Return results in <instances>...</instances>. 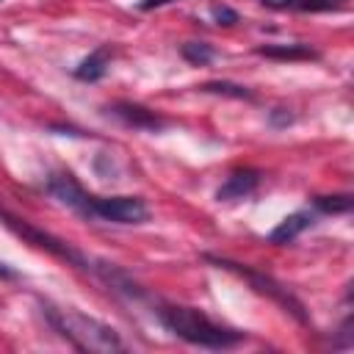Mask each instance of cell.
Segmentation results:
<instances>
[{
    "instance_id": "obj_15",
    "label": "cell",
    "mask_w": 354,
    "mask_h": 354,
    "mask_svg": "<svg viewBox=\"0 0 354 354\" xmlns=\"http://www.w3.org/2000/svg\"><path fill=\"white\" fill-rule=\"evenodd\" d=\"M354 205L351 194H326V196H313V207L321 213H348Z\"/></svg>"
},
{
    "instance_id": "obj_21",
    "label": "cell",
    "mask_w": 354,
    "mask_h": 354,
    "mask_svg": "<svg viewBox=\"0 0 354 354\" xmlns=\"http://www.w3.org/2000/svg\"><path fill=\"white\" fill-rule=\"evenodd\" d=\"M0 279H17V271L6 263H0Z\"/></svg>"
},
{
    "instance_id": "obj_10",
    "label": "cell",
    "mask_w": 354,
    "mask_h": 354,
    "mask_svg": "<svg viewBox=\"0 0 354 354\" xmlns=\"http://www.w3.org/2000/svg\"><path fill=\"white\" fill-rule=\"evenodd\" d=\"M315 224V213L313 210H296L290 216H285L271 232H268V243H290L293 238H299L304 230H310Z\"/></svg>"
},
{
    "instance_id": "obj_2",
    "label": "cell",
    "mask_w": 354,
    "mask_h": 354,
    "mask_svg": "<svg viewBox=\"0 0 354 354\" xmlns=\"http://www.w3.org/2000/svg\"><path fill=\"white\" fill-rule=\"evenodd\" d=\"M44 318L47 324L64 337L69 340L77 351H122L124 343L119 337V332L91 315H83L77 310H61L53 304H44Z\"/></svg>"
},
{
    "instance_id": "obj_8",
    "label": "cell",
    "mask_w": 354,
    "mask_h": 354,
    "mask_svg": "<svg viewBox=\"0 0 354 354\" xmlns=\"http://www.w3.org/2000/svg\"><path fill=\"white\" fill-rule=\"evenodd\" d=\"M91 274H97L111 290H116V293H122V296H127V299H141V296H144V290L136 285V279H133L130 274H124L116 263L97 260V263L91 266Z\"/></svg>"
},
{
    "instance_id": "obj_17",
    "label": "cell",
    "mask_w": 354,
    "mask_h": 354,
    "mask_svg": "<svg viewBox=\"0 0 354 354\" xmlns=\"http://www.w3.org/2000/svg\"><path fill=\"white\" fill-rule=\"evenodd\" d=\"M213 19L218 22V25H235L241 17H238V11L235 8H230V6H213Z\"/></svg>"
},
{
    "instance_id": "obj_19",
    "label": "cell",
    "mask_w": 354,
    "mask_h": 354,
    "mask_svg": "<svg viewBox=\"0 0 354 354\" xmlns=\"http://www.w3.org/2000/svg\"><path fill=\"white\" fill-rule=\"evenodd\" d=\"M263 6L268 8H288V6H296V0H260Z\"/></svg>"
},
{
    "instance_id": "obj_20",
    "label": "cell",
    "mask_w": 354,
    "mask_h": 354,
    "mask_svg": "<svg viewBox=\"0 0 354 354\" xmlns=\"http://www.w3.org/2000/svg\"><path fill=\"white\" fill-rule=\"evenodd\" d=\"M166 3H171V0H141L138 8L141 11H149V8H158V6H166Z\"/></svg>"
},
{
    "instance_id": "obj_9",
    "label": "cell",
    "mask_w": 354,
    "mask_h": 354,
    "mask_svg": "<svg viewBox=\"0 0 354 354\" xmlns=\"http://www.w3.org/2000/svg\"><path fill=\"white\" fill-rule=\"evenodd\" d=\"M257 185H260V171L257 169H238L221 183V188L216 191V199L218 202H235V199L249 196Z\"/></svg>"
},
{
    "instance_id": "obj_4",
    "label": "cell",
    "mask_w": 354,
    "mask_h": 354,
    "mask_svg": "<svg viewBox=\"0 0 354 354\" xmlns=\"http://www.w3.org/2000/svg\"><path fill=\"white\" fill-rule=\"evenodd\" d=\"M0 218H3V224H6L8 230H14L17 235H22L28 243H33V246H39V249H44V252H50V254L66 260L69 266H77V268H83V271H91V260H88L86 254H80L72 243H66V241H61V238H55V235H50V232H44V230H39V227H33L30 221H25V218H19V216L6 213V210H0Z\"/></svg>"
},
{
    "instance_id": "obj_16",
    "label": "cell",
    "mask_w": 354,
    "mask_h": 354,
    "mask_svg": "<svg viewBox=\"0 0 354 354\" xmlns=\"http://www.w3.org/2000/svg\"><path fill=\"white\" fill-rule=\"evenodd\" d=\"M296 8H301V11H337V8H343V0H296Z\"/></svg>"
},
{
    "instance_id": "obj_1",
    "label": "cell",
    "mask_w": 354,
    "mask_h": 354,
    "mask_svg": "<svg viewBox=\"0 0 354 354\" xmlns=\"http://www.w3.org/2000/svg\"><path fill=\"white\" fill-rule=\"evenodd\" d=\"M158 321L180 340L191 343V346H202V348H232L238 343L246 340V332L230 329L216 324L210 315H205L196 307H185V304H160L158 310Z\"/></svg>"
},
{
    "instance_id": "obj_12",
    "label": "cell",
    "mask_w": 354,
    "mask_h": 354,
    "mask_svg": "<svg viewBox=\"0 0 354 354\" xmlns=\"http://www.w3.org/2000/svg\"><path fill=\"white\" fill-rule=\"evenodd\" d=\"M257 55L266 58H277V61H307V58H318V53L304 44V41H290V44H260Z\"/></svg>"
},
{
    "instance_id": "obj_7",
    "label": "cell",
    "mask_w": 354,
    "mask_h": 354,
    "mask_svg": "<svg viewBox=\"0 0 354 354\" xmlns=\"http://www.w3.org/2000/svg\"><path fill=\"white\" fill-rule=\"evenodd\" d=\"M105 111H108L111 116H116L119 122H124L127 127L152 130V133H158V130H163V127H166V119H163L160 113H155L152 108H147V105H138V102H127V100H122V102H113V105H108Z\"/></svg>"
},
{
    "instance_id": "obj_18",
    "label": "cell",
    "mask_w": 354,
    "mask_h": 354,
    "mask_svg": "<svg viewBox=\"0 0 354 354\" xmlns=\"http://www.w3.org/2000/svg\"><path fill=\"white\" fill-rule=\"evenodd\" d=\"M268 122H271V127H288V124L293 122V113H290L288 108H274V111L268 113Z\"/></svg>"
},
{
    "instance_id": "obj_3",
    "label": "cell",
    "mask_w": 354,
    "mask_h": 354,
    "mask_svg": "<svg viewBox=\"0 0 354 354\" xmlns=\"http://www.w3.org/2000/svg\"><path fill=\"white\" fill-rule=\"evenodd\" d=\"M205 260L207 263H213V266H218V268H227V271H232V274H238L241 279H246L257 293H263V296H268L271 301H277L285 313H290L299 324H307V313H304V304L285 288V285H279L274 277H268V274H260V271H254V268H249L246 263H235V260H230V257H218V254H205Z\"/></svg>"
},
{
    "instance_id": "obj_13",
    "label": "cell",
    "mask_w": 354,
    "mask_h": 354,
    "mask_svg": "<svg viewBox=\"0 0 354 354\" xmlns=\"http://www.w3.org/2000/svg\"><path fill=\"white\" fill-rule=\"evenodd\" d=\"M199 91L205 94H221V97H232V100H252L254 94L241 86V83H230V80H207L199 86Z\"/></svg>"
},
{
    "instance_id": "obj_11",
    "label": "cell",
    "mask_w": 354,
    "mask_h": 354,
    "mask_svg": "<svg viewBox=\"0 0 354 354\" xmlns=\"http://www.w3.org/2000/svg\"><path fill=\"white\" fill-rule=\"evenodd\" d=\"M108 66H111V44H102V47H97L94 53H88L75 66V77L77 80H86V83H94V80L105 77Z\"/></svg>"
},
{
    "instance_id": "obj_14",
    "label": "cell",
    "mask_w": 354,
    "mask_h": 354,
    "mask_svg": "<svg viewBox=\"0 0 354 354\" xmlns=\"http://www.w3.org/2000/svg\"><path fill=\"white\" fill-rule=\"evenodd\" d=\"M180 55L194 66H207L216 58V50L207 41H185L180 44Z\"/></svg>"
},
{
    "instance_id": "obj_5",
    "label": "cell",
    "mask_w": 354,
    "mask_h": 354,
    "mask_svg": "<svg viewBox=\"0 0 354 354\" xmlns=\"http://www.w3.org/2000/svg\"><path fill=\"white\" fill-rule=\"evenodd\" d=\"M91 218L113 224H144L149 207L141 196H91Z\"/></svg>"
},
{
    "instance_id": "obj_6",
    "label": "cell",
    "mask_w": 354,
    "mask_h": 354,
    "mask_svg": "<svg viewBox=\"0 0 354 354\" xmlns=\"http://www.w3.org/2000/svg\"><path fill=\"white\" fill-rule=\"evenodd\" d=\"M44 191L50 196H55L61 205H66V207L77 210L80 216H88L91 218V194H86V188L75 180V174H69V171H53V174H47Z\"/></svg>"
}]
</instances>
